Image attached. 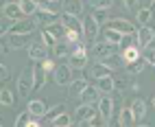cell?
<instances>
[{"label": "cell", "instance_id": "11a10c76", "mask_svg": "<svg viewBox=\"0 0 155 127\" xmlns=\"http://www.w3.org/2000/svg\"><path fill=\"white\" fill-rule=\"evenodd\" d=\"M153 108H155V97H153Z\"/></svg>", "mask_w": 155, "mask_h": 127}, {"label": "cell", "instance_id": "277c9868", "mask_svg": "<svg viewBox=\"0 0 155 127\" xmlns=\"http://www.w3.org/2000/svg\"><path fill=\"white\" fill-rule=\"evenodd\" d=\"M107 29H114V31H118V33H122V35H136L138 33V26L133 24V22H129V20H125V18H114V20H109Z\"/></svg>", "mask_w": 155, "mask_h": 127}, {"label": "cell", "instance_id": "4316f807", "mask_svg": "<svg viewBox=\"0 0 155 127\" xmlns=\"http://www.w3.org/2000/svg\"><path fill=\"white\" fill-rule=\"evenodd\" d=\"M105 42L107 44H111V46H120V42H122V33H118V31H114V29H105Z\"/></svg>", "mask_w": 155, "mask_h": 127}, {"label": "cell", "instance_id": "9f6ffc18", "mask_svg": "<svg viewBox=\"0 0 155 127\" xmlns=\"http://www.w3.org/2000/svg\"><path fill=\"white\" fill-rule=\"evenodd\" d=\"M50 2H57V0H50Z\"/></svg>", "mask_w": 155, "mask_h": 127}, {"label": "cell", "instance_id": "680465c9", "mask_svg": "<svg viewBox=\"0 0 155 127\" xmlns=\"http://www.w3.org/2000/svg\"><path fill=\"white\" fill-rule=\"evenodd\" d=\"M0 127H2V125H0Z\"/></svg>", "mask_w": 155, "mask_h": 127}, {"label": "cell", "instance_id": "836d02e7", "mask_svg": "<svg viewBox=\"0 0 155 127\" xmlns=\"http://www.w3.org/2000/svg\"><path fill=\"white\" fill-rule=\"evenodd\" d=\"M90 7L94 9V11H96V9H105V11H107V9L114 7V0H90Z\"/></svg>", "mask_w": 155, "mask_h": 127}, {"label": "cell", "instance_id": "6da1fadb", "mask_svg": "<svg viewBox=\"0 0 155 127\" xmlns=\"http://www.w3.org/2000/svg\"><path fill=\"white\" fill-rule=\"evenodd\" d=\"M33 90H35V79H33V66H31V68H24L18 77V94L26 99Z\"/></svg>", "mask_w": 155, "mask_h": 127}, {"label": "cell", "instance_id": "74e56055", "mask_svg": "<svg viewBox=\"0 0 155 127\" xmlns=\"http://www.w3.org/2000/svg\"><path fill=\"white\" fill-rule=\"evenodd\" d=\"M136 44H138L136 35H125V37H122V42H120V48H122V50H127V48L136 46Z\"/></svg>", "mask_w": 155, "mask_h": 127}, {"label": "cell", "instance_id": "ac0fdd59", "mask_svg": "<svg viewBox=\"0 0 155 127\" xmlns=\"http://www.w3.org/2000/svg\"><path fill=\"white\" fill-rule=\"evenodd\" d=\"M98 99H101L98 88H92V86H87L83 92H81V97H79V101H81V103H87V105H94Z\"/></svg>", "mask_w": 155, "mask_h": 127}, {"label": "cell", "instance_id": "d6986e66", "mask_svg": "<svg viewBox=\"0 0 155 127\" xmlns=\"http://www.w3.org/2000/svg\"><path fill=\"white\" fill-rule=\"evenodd\" d=\"M70 50H72V44H68L66 39H59L57 44L53 46V57H57V59L70 57Z\"/></svg>", "mask_w": 155, "mask_h": 127}, {"label": "cell", "instance_id": "30bf717a", "mask_svg": "<svg viewBox=\"0 0 155 127\" xmlns=\"http://www.w3.org/2000/svg\"><path fill=\"white\" fill-rule=\"evenodd\" d=\"M68 66L74 70H83L87 66V53L85 50H72L68 57Z\"/></svg>", "mask_w": 155, "mask_h": 127}, {"label": "cell", "instance_id": "44dd1931", "mask_svg": "<svg viewBox=\"0 0 155 127\" xmlns=\"http://www.w3.org/2000/svg\"><path fill=\"white\" fill-rule=\"evenodd\" d=\"M129 108H131L133 116H136V121H142L147 116V103H144V99H133Z\"/></svg>", "mask_w": 155, "mask_h": 127}, {"label": "cell", "instance_id": "2e32d148", "mask_svg": "<svg viewBox=\"0 0 155 127\" xmlns=\"http://www.w3.org/2000/svg\"><path fill=\"white\" fill-rule=\"evenodd\" d=\"M64 13L79 18L83 13V0H64Z\"/></svg>", "mask_w": 155, "mask_h": 127}, {"label": "cell", "instance_id": "ab89813d", "mask_svg": "<svg viewBox=\"0 0 155 127\" xmlns=\"http://www.w3.org/2000/svg\"><path fill=\"white\" fill-rule=\"evenodd\" d=\"M28 121H31V114H28V112H22V114L15 116V125H13V127H26Z\"/></svg>", "mask_w": 155, "mask_h": 127}, {"label": "cell", "instance_id": "7a4b0ae2", "mask_svg": "<svg viewBox=\"0 0 155 127\" xmlns=\"http://www.w3.org/2000/svg\"><path fill=\"white\" fill-rule=\"evenodd\" d=\"M37 26H39L37 18H35V15H31V18L15 20V22L11 24V29H9V33H13V35H31Z\"/></svg>", "mask_w": 155, "mask_h": 127}, {"label": "cell", "instance_id": "f546056e", "mask_svg": "<svg viewBox=\"0 0 155 127\" xmlns=\"http://www.w3.org/2000/svg\"><path fill=\"white\" fill-rule=\"evenodd\" d=\"M13 103H15L13 92L9 90V88H2V90H0V105H5V108H11Z\"/></svg>", "mask_w": 155, "mask_h": 127}, {"label": "cell", "instance_id": "52a82bcc", "mask_svg": "<svg viewBox=\"0 0 155 127\" xmlns=\"http://www.w3.org/2000/svg\"><path fill=\"white\" fill-rule=\"evenodd\" d=\"M136 39H138V46L140 48H149L153 44V39H155V29H151V26H138Z\"/></svg>", "mask_w": 155, "mask_h": 127}, {"label": "cell", "instance_id": "603a6c76", "mask_svg": "<svg viewBox=\"0 0 155 127\" xmlns=\"http://www.w3.org/2000/svg\"><path fill=\"white\" fill-rule=\"evenodd\" d=\"M20 7H22V13H24L26 18L35 15V13H37V9H39L37 0H20Z\"/></svg>", "mask_w": 155, "mask_h": 127}, {"label": "cell", "instance_id": "b9f144b4", "mask_svg": "<svg viewBox=\"0 0 155 127\" xmlns=\"http://www.w3.org/2000/svg\"><path fill=\"white\" fill-rule=\"evenodd\" d=\"M87 123H90V127H107V118H103L101 114H96L94 118H90Z\"/></svg>", "mask_w": 155, "mask_h": 127}, {"label": "cell", "instance_id": "f35d334b", "mask_svg": "<svg viewBox=\"0 0 155 127\" xmlns=\"http://www.w3.org/2000/svg\"><path fill=\"white\" fill-rule=\"evenodd\" d=\"M61 112H64V105H55V108H48V112H46V116H44V118H50V121H55L57 118V116L61 114Z\"/></svg>", "mask_w": 155, "mask_h": 127}, {"label": "cell", "instance_id": "f5cc1de1", "mask_svg": "<svg viewBox=\"0 0 155 127\" xmlns=\"http://www.w3.org/2000/svg\"><path fill=\"white\" fill-rule=\"evenodd\" d=\"M136 127H149V125H144V123H142V125H136Z\"/></svg>", "mask_w": 155, "mask_h": 127}, {"label": "cell", "instance_id": "f6af8a7d", "mask_svg": "<svg viewBox=\"0 0 155 127\" xmlns=\"http://www.w3.org/2000/svg\"><path fill=\"white\" fill-rule=\"evenodd\" d=\"M105 9H96V11H94V18H96V22L98 24H103V22H105Z\"/></svg>", "mask_w": 155, "mask_h": 127}, {"label": "cell", "instance_id": "8992f818", "mask_svg": "<svg viewBox=\"0 0 155 127\" xmlns=\"http://www.w3.org/2000/svg\"><path fill=\"white\" fill-rule=\"evenodd\" d=\"M90 50H92V57L98 61H105L109 55H114V46L107 42H94V44H90Z\"/></svg>", "mask_w": 155, "mask_h": 127}, {"label": "cell", "instance_id": "db71d44e", "mask_svg": "<svg viewBox=\"0 0 155 127\" xmlns=\"http://www.w3.org/2000/svg\"><path fill=\"white\" fill-rule=\"evenodd\" d=\"M0 53H2V42H0Z\"/></svg>", "mask_w": 155, "mask_h": 127}, {"label": "cell", "instance_id": "4dcf8cb0", "mask_svg": "<svg viewBox=\"0 0 155 127\" xmlns=\"http://www.w3.org/2000/svg\"><path fill=\"white\" fill-rule=\"evenodd\" d=\"M39 42H42V44H44V46H48V48H53V46L57 44V42H59V39H57V37H55L53 33H50V31H48V29H44V31H42V33H39Z\"/></svg>", "mask_w": 155, "mask_h": 127}, {"label": "cell", "instance_id": "ee69618b", "mask_svg": "<svg viewBox=\"0 0 155 127\" xmlns=\"http://www.w3.org/2000/svg\"><path fill=\"white\" fill-rule=\"evenodd\" d=\"M138 2H140V0H122V5H125L127 11H133V9H138Z\"/></svg>", "mask_w": 155, "mask_h": 127}, {"label": "cell", "instance_id": "816d5d0a", "mask_svg": "<svg viewBox=\"0 0 155 127\" xmlns=\"http://www.w3.org/2000/svg\"><path fill=\"white\" fill-rule=\"evenodd\" d=\"M151 9H155V0H151Z\"/></svg>", "mask_w": 155, "mask_h": 127}, {"label": "cell", "instance_id": "83f0119b", "mask_svg": "<svg viewBox=\"0 0 155 127\" xmlns=\"http://www.w3.org/2000/svg\"><path fill=\"white\" fill-rule=\"evenodd\" d=\"M87 88V79H72V83H70V94L72 97H81V92H83Z\"/></svg>", "mask_w": 155, "mask_h": 127}, {"label": "cell", "instance_id": "bcb514c9", "mask_svg": "<svg viewBox=\"0 0 155 127\" xmlns=\"http://www.w3.org/2000/svg\"><path fill=\"white\" fill-rule=\"evenodd\" d=\"M107 127H125V125L120 123V118H114V116H109V118H107Z\"/></svg>", "mask_w": 155, "mask_h": 127}, {"label": "cell", "instance_id": "e575fe53", "mask_svg": "<svg viewBox=\"0 0 155 127\" xmlns=\"http://www.w3.org/2000/svg\"><path fill=\"white\" fill-rule=\"evenodd\" d=\"M144 63H147V61H144L142 57H140L138 61H133V63H127V68H129V75H140V72H142V66H144Z\"/></svg>", "mask_w": 155, "mask_h": 127}, {"label": "cell", "instance_id": "5b68a950", "mask_svg": "<svg viewBox=\"0 0 155 127\" xmlns=\"http://www.w3.org/2000/svg\"><path fill=\"white\" fill-rule=\"evenodd\" d=\"M53 81H55V86H70L72 83V68L68 63L57 66L55 72H53Z\"/></svg>", "mask_w": 155, "mask_h": 127}, {"label": "cell", "instance_id": "d590c367", "mask_svg": "<svg viewBox=\"0 0 155 127\" xmlns=\"http://www.w3.org/2000/svg\"><path fill=\"white\" fill-rule=\"evenodd\" d=\"M70 123H72V118H70V116H68L66 112H61V114L57 116V118L53 121V125H57V127H68Z\"/></svg>", "mask_w": 155, "mask_h": 127}, {"label": "cell", "instance_id": "681fc988", "mask_svg": "<svg viewBox=\"0 0 155 127\" xmlns=\"http://www.w3.org/2000/svg\"><path fill=\"white\" fill-rule=\"evenodd\" d=\"M9 0H0V11H5V7H7Z\"/></svg>", "mask_w": 155, "mask_h": 127}, {"label": "cell", "instance_id": "60d3db41", "mask_svg": "<svg viewBox=\"0 0 155 127\" xmlns=\"http://www.w3.org/2000/svg\"><path fill=\"white\" fill-rule=\"evenodd\" d=\"M13 20L9 18H0V35H9V29H11Z\"/></svg>", "mask_w": 155, "mask_h": 127}, {"label": "cell", "instance_id": "f1b7e54d", "mask_svg": "<svg viewBox=\"0 0 155 127\" xmlns=\"http://www.w3.org/2000/svg\"><path fill=\"white\" fill-rule=\"evenodd\" d=\"M120 55H122V59H125V63H133V61H138V59L142 57L140 50H138V44L131 46V48H127V50H122Z\"/></svg>", "mask_w": 155, "mask_h": 127}, {"label": "cell", "instance_id": "3957f363", "mask_svg": "<svg viewBox=\"0 0 155 127\" xmlns=\"http://www.w3.org/2000/svg\"><path fill=\"white\" fill-rule=\"evenodd\" d=\"M81 26H83V37L90 42V44H94L96 37H98V31H101V24L96 22L94 13L83 15V20H81Z\"/></svg>", "mask_w": 155, "mask_h": 127}, {"label": "cell", "instance_id": "9a60e30c", "mask_svg": "<svg viewBox=\"0 0 155 127\" xmlns=\"http://www.w3.org/2000/svg\"><path fill=\"white\" fill-rule=\"evenodd\" d=\"M33 79H35V88H44L46 86V79H48V72L42 66V61H35L33 66Z\"/></svg>", "mask_w": 155, "mask_h": 127}, {"label": "cell", "instance_id": "7402d4cb", "mask_svg": "<svg viewBox=\"0 0 155 127\" xmlns=\"http://www.w3.org/2000/svg\"><path fill=\"white\" fill-rule=\"evenodd\" d=\"M61 22L66 24L68 31H79V33H83V26H81V22H77V18H74V15H70V13H61Z\"/></svg>", "mask_w": 155, "mask_h": 127}, {"label": "cell", "instance_id": "9c48e42d", "mask_svg": "<svg viewBox=\"0 0 155 127\" xmlns=\"http://www.w3.org/2000/svg\"><path fill=\"white\" fill-rule=\"evenodd\" d=\"M35 18H37V22L42 24V26H50V24H55V22L61 20V15L57 11H50V9H37Z\"/></svg>", "mask_w": 155, "mask_h": 127}, {"label": "cell", "instance_id": "7c38bea8", "mask_svg": "<svg viewBox=\"0 0 155 127\" xmlns=\"http://www.w3.org/2000/svg\"><path fill=\"white\" fill-rule=\"evenodd\" d=\"M28 57L33 61H44L48 57V46H44L42 42H33V44H28Z\"/></svg>", "mask_w": 155, "mask_h": 127}, {"label": "cell", "instance_id": "c3c4849f", "mask_svg": "<svg viewBox=\"0 0 155 127\" xmlns=\"http://www.w3.org/2000/svg\"><path fill=\"white\" fill-rule=\"evenodd\" d=\"M26 127H39V121H28Z\"/></svg>", "mask_w": 155, "mask_h": 127}, {"label": "cell", "instance_id": "5bb4252c", "mask_svg": "<svg viewBox=\"0 0 155 127\" xmlns=\"http://www.w3.org/2000/svg\"><path fill=\"white\" fill-rule=\"evenodd\" d=\"M96 114H98V108H94V105H87V103H81L79 108H77V121L87 123L90 118H94Z\"/></svg>", "mask_w": 155, "mask_h": 127}, {"label": "cell", "instance_id": "7bdbcfd3", "mask_svg": "<svg viewBox=\"0 0 155 127\" xmlns=\"http://www.w3.org/2000/svg\"><path fill=\"white\" fill-rule=\"evenodd\" d=\"M42 66L46 68V72H48V75H53V72H55V68H57V63H55V59H53V57H46V59L42 61Z\"/></svg>", "mask_w": 155, "mask_h": 127}, {"label": "cell", "instance_id": "e0dca14e", "mask_svg": "<svg viewBox=\"0 0 155 127\" xmlns=\"http://www.w3.org/2000/svg\"><path fill=\"white\" fill-rule=\"evenodd\" d=\"M96 88H98L101 94H111L116 90V79H111V75L109 77H101V79H96Z\"/></svg>", "mask_w": 155, "mask_h": 127}, {"label": "cell", "instance_id": "1f68e13d", "mask_svg": "<svg viewBox=\"0 0 155 127\" xmlns=\"http://www.w3.org/2000/svg\"><path fill=\"white\" fill-rule=\"evenodd\" d=\"M103 63H107V66L111 68V70H118L122 63H125V59H122V55H118V53H114V55H109Z\"/></svg>", "mask_w": 155, "mask_h": 127}, {"label": "cell", "instance_id": "8fae6325", "mask_svg": "<svg viewBox=\"0 0 155 127\" xmlns=\"http://www.w3.org/2000/svg\"><path fill=\"white\" fill-rule=\"evenodd\" d=\"M5 18H9V20H22V18H26L24 13H22V7H20V0H9L7 2V7H5Z\"/></svg>", "mask_w": 155, "mask_h": 127}, {"label": "cell", "instance_id": "8d00e7d4", "mask_svg": "<svg viewBox=\"0 0 155 127\" xmlns=\"http://www.w3.org/2000/svg\"><path fill=\"white\" fill-rule=\"evenodd\" d=\"M142 59L147 61V66H155V48H144V55H142Z\"/></svg>", "mask_w": 155, "mask_h": 127}, {"label": "cell", "instance_id": "6f0895ef", "mask_svg": "<svg viewBox=\"0 0 155 127\" xmlns=\"http://www.w3.org/2000/svg\"><path fill=\"white\" fill-rule=\"evenodd\" d=\"M53 127H57V125H53Z\"/></svg>", "mask_w": 155, "mask_h": 127}, {"label": "cell", "instance_id": "484cf974", "mask_svg": "<svg viewBox=\"0 0 155 127\" xmlns=\"http://www.w3.org/2000/svg\"><path fill=\"white\" fill-rule=\"evenodd\" d=\"M44 29H48V31H50V33H53L57 39H66L68 29H66V24L61 22V20H59V22H55V24H50V26H44Z\"/></svg>", "mask_w": 155, "mask_h": 127}, {"label": "cell", "instance_id": "7dc6e473", "mask_svg": "<svg viewBox=\"0 0 155 127\" xmlns=\"http://www.w3.org/2000/svg\"><path fill=\"white\" fill-rule=\"evenodd\" d=\"M5 79H9V68L5 63H0V81H5Z\"/></svg>", "mask_w": 155, "mask_h": 127}, {"label": "cell", "instance_id": "f907efd6", "mask_svg": "<svg viewBox=\"0 0 155 127\" xmlns=\"http://www.w3.org/2000/svg\"><path fill=\"white\" fill-rule=\"evenodd\" d=\"M68 127H81V121H72V123H70Z\"/></svg>", "mask_w": 155, "mask_h": 127}, {"label": "cell", "instance_id": "ba28073f", "mask_svg": "<svg viewBox=\"0 0 155 127\" xmlns=\"http://www.w3.org/2000/svg\"><path fill=\"white\" fill-rule=\"evenodd\" d=\"M26 112L33 116V118H44L46 112H48V105H46V101H42V99H33V101H28Z\"/></svg>", "mask_w": 155, "mask_h": 127}, {"label": "cell", "instance_id": "cb8c5ba5", "mask_svg": "<svg viewBox=\"0 0 155 127\" xmlns=\"http://www.w3.org/2000/svg\"><path fill=\"white\" fill-rule=\"evenodd\" d=\"M138 24L140 26H149V22L153 20V9L151 7H144V9H138Z\"/></svg>", "mask_w": 155, "mask_h": 127}, {"label": "cell", "instance_id": "4fadbf2b", "mask_svg": "<svg viewBox=\"0 0 155 127\" xmlns=\"http://www.w3.org/2000/svg\"><path fill=\"white\" fill-rule=\"evenodd\" d=\"M96 108H98V114L103 116V118H109L111 112H114V99L109 97V94H103V97L96 101Z\"/></svg>", "mask_w": 155, "mask_h": 127}, {"label": "cell", "instance_id": "ffe728a7", "mask_svg": "<svg viewBox=\"0 0 155 127\" xmlns=\"http://www.w3.org/2000/svg\"><path fill=\"white\" fill-rule=\"evenodd\" d=\"M87 75H92L94 79H101V77H109V75H111V68L107 66V63H103V61H96L94 66H92V70H87Z\"/></svg>", "mask_w": 155, "mask_h": 127}, {"label": "cell", "instance_id": "d6a6232c", "mask_svg": "<svg viewBox=\"0 0 155 127\" xmlns=\"http://www.w3.org/2000/svg\"><path fill=\"white\" fill-rule=\"evenodd\" d=\"M118 118H120V123H122V125H131V123H136V116H133L131 108H122Z\"/></svg>", "mask_w": 155, "mask_h": 127}, {"label": "cell", "instance_id": "d4e9b609", "mask_svg": "<svg viewBox=\"0 0 155 127\" xmlns=\"http://www.w3.org/2000/svg\"><path fill=\"white\" fill-rule=\"evenodd\" d=\"M26 44H28V35H13V33H9V48L18 50V48L26 46Z\"/></svg>", "mask_w": 155, "mask_h": 127}]
</instances>
